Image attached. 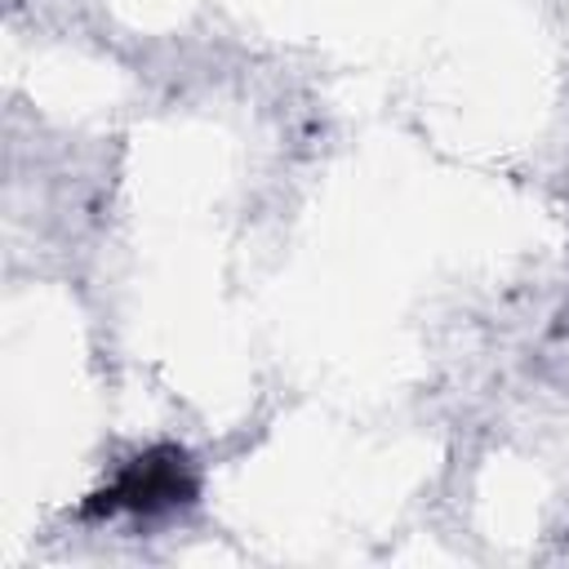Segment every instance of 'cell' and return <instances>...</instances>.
Here are the masks:
<instances>
[{"instance_id":"cell-1","label":"cell","mask_w":569,"mask_h":569,"mask_svg":"<svg viewBox=\"0 0 569 569\" xmlns=\"http://www.w3.org/2000/svg\"><path fill=\"white\" fill-rule=\"evenodd\" d=\"M196 493H200V480H196L191 458L178 445H156L138 453L133 462H124L120 476L84 502V516H116V511L160 516L173 507H191Z\"/></svg>"}]
</instances>
